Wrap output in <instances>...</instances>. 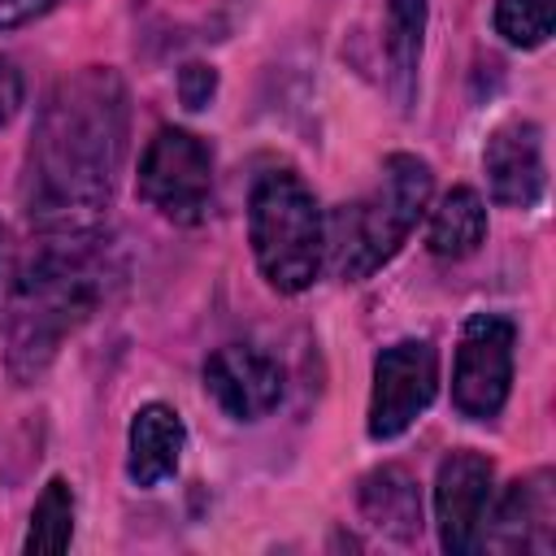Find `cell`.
Listing matches in <instances>:
<instances>
[{"instance_id": "obj_1", "label": "cell", "mask_w": 556, "mask_h": 556, "mask_svg": "<svg viewBox=\"0 0 556 556\" xmlns=\"http://www.w3.org/2000/svg\"><path fill=\"white\" fill-rule=\"evenodd\" d=\"M126 87L91 65L65 78L35 126L26 156V213L43 235H91L126 156Z\"/></svg>"}, {"instance_id": "obj_2", "label": "cell", "mask_w": 556, "mask_h": 556, "mask_svg": "<svg viewBox=\"0 0 556 556\" xmlns=\"http://www.w3.org/2000/svg\"><path fill=\"white\" fill-rule=\"evenodd\" d=\"M91 235H52L22 269L9 321V369L17 378L43 374L61 339L91 313L100 295V265Z\"/></svg>"}, {"instance_id": "obj_3", "label": "cell", "mask_w": 556, "mask_h": 556, "mask_svg": "<svg viewBox=\"0 0 556 556\" xmlns=\"http://www.w3.org/2000/svg\"><path fill=\"white\" fill-rule=\"evenodd\" d=\"M430 165L408 156V152H395L387 156L382 165V178L378 187L339 208L334 217V269L339 278L356 282V278H369L378 265H387L400 243L408 239V230L417 226L426 200H430Z\"/></svg>"}, {"instance_id": "obj_4", "label": "cell", "mask_w": 556, "mask_h": 556, "mask_svg": "<svg viewBox=\"0 0 556 556\" xmlns=\"http://www.w3.org/2000/svg\"><path fill=\"white\" fill-rule=\"evenodd\" d=\"M248 235L261 274L278 291H304L326 256V222L300 174L274 169L252 187Z\"/></svg>"}, {"instance_id": "obj_5", "label": "cell", "mask_w": 556, "mask_h": 556, "mask_svg": "<svg viewBox=\"0 0 556 556\" xmlns=\"http://www.w3.org/2000/svg\"><path fill=\"white\" fill-rule=\"evenodd\" d=\"M139 195L169 222L195 226L213 200V156L178 126H161L139 161Z\"/></svg>"}, {"instance_id": "obj_6", "label": "cell", "mask_w": 556, "mask_h": 556, "mask_svg": "<svg viewBox=\"0 0 556 556\" xmlns=\"http://www.w3.org/2000/svg\"><path fill=\"white\" fill-rule=\"evenodd\" d=\"M513 321L500 313H478L465 321L460 348H456V369H452V404L486 421L504 408L508 382H513Z\"/></svg>"}, {"instance_id": "obj_7", "label": "cell", "mask_w": 556, "mask_h": 556, "mask_svg": "<svg viewBox=\"0 0 556 556\" xmlns=\"http://www.w3.org/2000/svg\"><path fill=\"white\" fill-rule=\"evenodd\" d=\"M439 387V356L426 339H404L378 352L374 361V395H369V434L395 439L426 413Z\"/></svg>"}, {"instance_id": "obj_8", "label": "cell", "mask_w": 556, "mask_h": 556, "mask_svg": "<svg viewBox=\"0 0 556 556\" xmlns=\"http://www.w3.org/2000/svg\"><path fill=\"white\" fill-rule=\"evenodd\" d=\"M491 482H495V469L478 452H452L439 465L434 513H439V543H443V552L465 556V552H473L486 539Z\"/></svg>"}, {"instance_id": "obj_9", "label": "cell", "mask_w": 556, "mask_h": 556, "mask_svg": "<svg viewBox=\"0 0 556 556\" xmlns=\"http://www.w3.org/2000/svg\"><path fill=\"white\" fill-rule=\"evenodd\" d=\"M204 387L235 421H256L282 400V369L274 356L248 343H226L204 361Z\"/></svg>"}, {"instance_id": "obj_10", "label": "cell", "mask_w": 556, "mask_h": 556, "mask_svg": "<svg viewBox=\"0 0 556 556\" xmlns=\"http://www.w3.org/2000/svg\"><path fill=\"white\" fill-rule=\"evenodd\" d=\"M491 195L508 208H530L543 195V135L534 122H504L482 152Z\"/></svg>"}, {"instance_id": "obj_11", "label": "cell", "mask_w": 556, "mask_h": 556, "mask_svg": "<svg viewBox=\"0 0 556 556\" xmlns=\"http://www.w3.org/2000/svg\"><path fill=\"white\" fill-rule=\"evenodd\" d=\"M182 443H187L182 417L174 408H165V404H143L135 413V421H130V456H126L130 478L139 486L165 482L178 469Z\"/></svg>"}, {"instance_id": "obj_12", "label": "cell", "mask_w": 556, "mask_h": 556, "mask_svg": "<svg viewBox=\"0 0 556 556\" xmlns=\"http://www.w3.org/2000/svg\"><path fill=\"white\" fill-rule=\"evenodd\" d=\"M361 513L387 539L413 543L421 534V495L400 465H382L361 478Z\"/></svg>"}, {"instance_id": "obj_13", "label": "cell", "mask_w": 556, "mask_h": 556, "mask_svg": "<svg viewBox=\"0 0 556 556\" xmlns=\"http://www.w3.org/2000/svg\"><path fill=\"white\" fill-rule=\"evenodd\" d=\"M552 478L547 473H534L526 482H513L508 495L500 500L495 517V534L504 547H547V534H552Z\"/></svg>"}, {"instance_id": "obj_14", "label": "cell", "mask_w": 556, "mask_h": 556, "mask_svg": "<svg viewBox=\"0 0 556 556\" xmlns=\"http://www.w3.org/2000/svg\"><path fill=\"white\" fill-rule=\"evenodd\" d=\"M486 235V208H482V195L473 187H452L434 217H430V230H426V243L434 256H447V261H460L469 256Z\"/></svg>"}, {"instance_id": "obj_15", "label": "cell", "mask_w": 556, "mask_h": 556, "mask_svg": "<svg viewBox=\"0 0 556 556\" xmlns=\"http://www.w3.org/2000/svg\"><path fill=\"white\" fill-rule=\"evenodd\" d=\"M421 30H426V0H391L387 4V61H391V91H395L400 109H408L413 91H417Z\"/></svg>"}, {"instance_id": "obj_16", "label": "cell", "mask_w": 556, "mask_h": 556, "mask_svg": "<svg viewBox=\"0 0 556 556\" xmlns=\"http://www.w3.org/2000/svg\"><path fill=\"white\" fill-rule=\"evenodd\" d=\"M74 539V491L65 478H52L43 486V495L35 500L30 513V530H26V552H65Z\"/></svg>"}, {"instance_id": "obj_17", "label": "cell", "mask_w": 556, "mask_h": 556, "mask_svg": "<svg viewBox=\"0 0 556 556\" xmlns=\"http://www.w3.org/2000/svg\"><path fill=\"white\" fill-rule=\"evenodd\" d=\"M495 26L517 48H539L552 35V0H495Z\"/></svg>"}, {"instance_id": "obj_18", "label": "cell", "mask_w": 556, "mask_h": 556, "mask_svg": "<svg viewBox=\"0 0 556 556\" xmlns=\"http://www.w3.org/2000/svg\"><path fill=\"white\" fill-rule=\"evenodd\" d=\"M213 91H217V70L213 65L191 61V65L178 70V96H182L187 109H204L213 100Z\"/></svg>"}, {"instance_id": "obj_19", "label": "cell", "mask_w": 556, "mask_h": 556, "mask_svg": "<svg viewBox=\"0 0 556 556\" xmlns=\"http://www.w3.org/2000/svg\"><path fill=\"white\" fill-rule=\"evenodd\" d=\"M22 70L9 56H0V126L13 122V113L22 109Z\"/></svg>"}, {"instance_id": "obj_20", "label": "cell", "mask_w": 556, "mask_h": 556, "mask_svg": "<svg viewBox=\"0 0 556 556\" xmlns=\"http://www.w3.org/2000/svg\"><path fill=\"white\" fill-rule=\"evenodd\" d=\"M61 0H0V30H13V26H26L35 17H43L48 9H56Z\"/></svg>"}]
</instances>
